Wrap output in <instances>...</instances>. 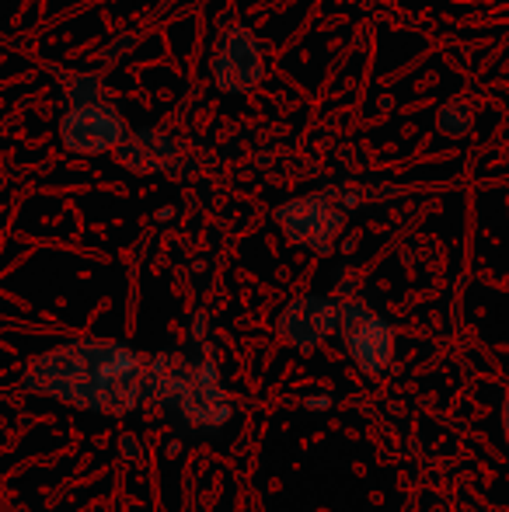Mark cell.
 I'll return each instance as SVG.
<instances>
[{
	"mask_svg": "<svg viewBox=\"0 0 509 512\" xmlns=\"http://www.w3.org/2000/svg\"><path fill=\"white\" fill-rule=\"evenodd\" d=\"M150 359L112 338H74L28 359L21 391L95 415H129L147 401Z\"/></svg>",
	"mask_w": 509,
	"mask_h": 512,
	"instance_id": "cell-1",
	"label": "cell"
},
{
	"mask_svg": "<svg viewBox=\"0 0 509 512\" xmlns=\"http://www.w3.org/2000/svg\"><path fill=\"white\" fill-rule=\"evenodd\" d=\"M147 401L175 408L192 429H220L234 415V401L220 384L217 363L185 359L178 352H161L150 359Z\"/></svg>",
	"mask_w": 509,
	"mask_h": 512,
	"instance_id": "cell-2",
	"label": "cell"
},
{
	"mask_svg": "<svg viewBox=\"0 0 509 512\" xmlns=\"http://www.w3.org/2000/svg\"><path fill=\"white\" fill-rule=\"evenodd\" d=\"M342 345L353 356V363L360 366L367 377H377L391 366L394 359V328L384 321L381 314H374L370 307H363L360 300H346L339 314Z\"/></svg>",
	"mask_w": 509,
	"mask_h": 512,
	"instance_id": "cell-3",
	"label": "cell"
},
{
	"mask_svg": "<svg viewBox=\"0 0 509 512\" xmlns=\"http://www.w3.org/2000/svg\"><path fill=\"white\" fill-rule=\"evenodd\" d=\"M276 223L293 244H304V248H314L318 255H328L342 223H346V213L328 196H300L276 209Z\"/></svg>",
	"mask_w": 509,
	"mask_h": 512,
	"instance_id": "cell-4",
	"label": "cell"
},
{
	"mask_svg": "<svg viewBox=\"0 0 509 512\" xmlns=\"http://www.w3.org/2000/svg\"><path fill=\"white\" fill-rule=\"evenodd\" d=\"M126 140V126L119 119V112L112 105H105L102 98L91 102H74V108L63 119V143L70 150L81 154H102Z\"/></svg>",
	"mask_w": 509,
	"mask_h": 512,
	"instance_id": "cell-5",
	"label": "cell"
},
{
	"mask_svg": "<svg viewBox=\"0 0 509 512\" xmlns=\"http://www.w3.org/2000/svg\"><path fill=\"white\" fill-rule=\"evenodd\" d=\"M342 314V300L332 297H300L279 314V338L300 352H311L335 335Z\"/></svg>",
	"mask_w": 509,
	"mask_h": 512,
	"instance_id": "cell-6",
	"label": "cell"
},
{
	"mask_svg": "<svg viewBox=\"0 0 509 512\" xmlns=\"http://www.w3.org/2000/svg\"><path fill=\"white\" fill-rule=\"evenodd\" d=\"M234 67V74L224 81V91H252V84L262 77V60H258V46L248 35V28H234L227 35L224 49H220L217 70Z\"/></svg>",
	"mask_w": 509,
	"mask_h": 512,
	"instance_id": "cell-7",
	"label": "cell"
},
{
	"mask_svg": "<svg viewBox=\"0 0 509 512\" xmlns=\"http://www.w3.org/2000/svg\"><path fill=\"white\" fill-rule=\"evenodd\" d=\"M503 432H506V443H509V391L503 398Z\"/></svg>",
	"mask_w": 509,
	"mask_h": 512,
	"instance_id": "cell-8",
	"label": "cell"
},
{
	"mask_svg": "<svg viewBox=\"0 0 509 512\" xmlns=\"http://www.w3.org/2000/svg\"><path fill=\"white\" fill-rule=\"evenodd\" d=\"M123 450L129 453V457H136V453H140V446H136L133 439H126V443H123Z\"/></svg>",
	"mask_w": 509,
	"mask_h": 512,
	"instance_id": "cell-9",
	"label": "cell"
}]
</instances>
